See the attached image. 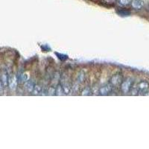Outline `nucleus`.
<instances>
[{"label":"nucleus","instance_id":"1","mask_svg":"<svg viewBox=\"0 0 149 149\" xmlns=\"http://www.w3.org/2000/svg\"><path fill=\"white\" fill-rule=\"evenodd\" d=\"M133 86V80L131 78H127V79L125 80L121 84V90H122V93H128L130 92L131 89H132Z\"/></svg>","mask_w":149,"mask_h":149},{"label":"nucleus","instance_id":"2","mask_svg":"<svg viewBox=\"0 0 149 149\" xmlns=\"http://www.w3.org/2000/svg\"><path fill=\"white\" fill-rule=\"evenodd\" d=\"M123 81V78L120 74H116L110 78V84L113 86H119Z\"/></svg>","mask_w":149,"mask_h":149},{"label":"nucleus","instance_id":"3","mask_svg":"<svg viewBox=\"0 0 149 149\" xmlns=\"http://www.w3.org/2000/svg\"><path fill=\"white\" fill-rule=\"evenodd\" d=\"M112 86L111 84H106L102 86V87L99 88L98 90V93L100 94L101 95H109L110 93L112 92Z\"/></svg>","mask_w":149,"mask_h":149},{"label":"nucleus","instance_id":"4","mask_svg":"<svg viewBox=\"0 0 149 149\" xmlns=\"http://www.w3.org/2000/svg\"><path fill=\"white\" fill-rule=\"evenodd\" d=\"M149 88V84L148 82L146 81H142L139 82L137 85V90L139 93H147V90Z\"/></svg>","mask_w":149,"mask_h":149},{"label":"nucleus","instance_id":"5","mask_svg":"<svg viewBox=\"0 0 149 149\" xmlns=\"http://www.w3.org/2000/svg\"><path fill=\"white\" fill-rule=\"evenodd\" d=\"M17 83H18V81H17V78L15 75H12V76L9 77L8 80V86L10 90H15L17 87Z\"/></svg>","mask_w":149,"mask_h":149},{"label":"nucleus","instance_id":"6","mask_svg":"<svg viewBox=\"0 0 149 149\" xmlns=\"http://www.w3.org/2000/svg\"><path fill=\"white\" fill-rule=\"evenodd\" d=\"M131 7L136 10H141L144 7V2L142 0H131Z\"/></svg>","mask_w":149,"mask_h":149},{"label":"nucleus","instance_id":"7","mask_svg":"<svg viewBox=\"0 0 149 149\" xmlns=\"http://www.w3.org/2000/svg\"><path fill=\"white\" fill-rule=\"evenodd\" d=\"M34 85H35V84H34V81L29 79L24 84V88L26 89V91L29 92V93H32L33 89H34Z\"/></svg>","mask_w":149,"mask_h":149},{"label":"nucleus","instance_id":"8","mask_svg":"<svg viewBox=\"0 0 149 149\" xmlns=\"http://www.w3.org/2000/svg\"><path fill=\"white\" fill-rule=\"evenodd\" d=\"M42 87L39 84H35L34 85V87L33 89L32 93L33 95H41V93H42Z\"/></svg>","mask_w":149,"mask_h":149},{"label":"nucleus","instance_id":"9","mask_svg":"<svg viewBox=\"0 0 149 149\" xmlns=\"http://www.w3.org/2000/svg\"><path fill=\"white\" fill-rule=\"evenodd\" d=\"M8 80H9V76L7 72L3 73V74L2 75V81H1L3 84L4 86H6L8 85Z\"/></svg>","mask_w":149,"mask_h":149},{"label":"nucleus","instance_id":"10","mask_svg":"<svg viewBox=\"0 0 149 149\" xmlns=\"http://www.w3.org/2000/svg\"><path fill=\"white\" fill-rule=\"evenodd\" d=\"M65 95L64 91H63V86H61V85H58L56 87V95H58V96H62V95Z\"/></svg>","mask_w":149,"mask_h":149},{"label":"nucleus","instance_id":"11","mask_svg":"<svg viewBox=\"0 0 149 149\" xmlns=\"http://www.w3.org/2000/svg\"><path fill=\"white\" fill-rule=\"evenodd\" d=\"M19 80V81H22L23 82H26L28 80H29V74L27 73L24 72L22 74H19V78H17V80Z\"/></svg>","mask_w":149,"mask_h":149},{"label":"nucleus","instance_id":"12","mask_svg":"<svg viewBox=\"0 0 149 149\" xmlns=\"http://www.w3.org/2000/svg\"><path fill=\"white\" fill-rule=\"evenodd\" d=\"M91 89H90L89 86H86V87H85V88L82 90L81 95H83V96H88V95H91Z\"/></svg>","mask_w":149,"mask_h":149},{"label":"nucleus","instance_id":"13","mask_svg":"<svg viewBox=\"0 0 149 149\" xmlns=\"http://www.w3.org/2000/svg\"><path fill=\"white\" fill-rule=\"evenodd\" d=\"M47 95H50V96H53V95H56V87L54 86H50L47 89Z\"/></svg>","mask_w":149,"mask_h":149},{"label":"nucleus","instance_id":"14","mask_svg":"<svg viewBox=\"0 0 149 149\" xmlns=\"http://www.w3.org/2000/svg\"><path fill=\"white\" fill-rule=\"evenodd\" d=\"M85 79V73L83 71L80 72L79 74L78 75V78H77V81H78V83H82L84 82Z\"/></svg>","mask_w":149,"mask_h":149},{"label":"nucleus","instance_id":"15","mask_svg":"<svg viewBox=\"0 0 149 149\" xmlns=\"http://www.w3.org/2000/svg\"><path fill=\"white\" fill-rule=\"evenodd\" d=\"M63 91H64L65 94H69L70 93V85L69 83H65L63 85Z\"/></svg>","mask_w":149,"mask_h":149},{"label":"nucleus","instance_id":"16","mask_svg":"<svg viewBox=\"0 0 149 149\" xmlns=\"http://www.w3.org/2000/svg\"><path fill=\"white\" fill-rule=\"evenodd\" d=\"M119 5L121 6H127L131 2V0H118Z\"/></svg>","mask_w":149,"mask_h":149},{"label":"nucleus","instance_id":"17","mask_svg":"<svg viewBox=\"0 0 149 149\" xmlns=\"http://www.w3.org/2000/svg\"><path fill=\"white\" fill-rule=\"evenodd\" d=\"M4 87H5V86H4L3 84H2V82L0 81V95H1L2 93H3Z\"/></svg>","mask_w":149,"mask_h":149},{"label":"nucleus","instance_id":"18","mask_svg":"<svg viewBox=\"0 0 149 149\" xmlns=\"http://www.w3.org/2000/svg\"><path fill=\"white\" fill-rule=\"evenodd\" d=\"M116 0H105V2H107V3H113V2H116Z\"/></svg>","mask_w":149,"mask_h":149}]
</instances>
